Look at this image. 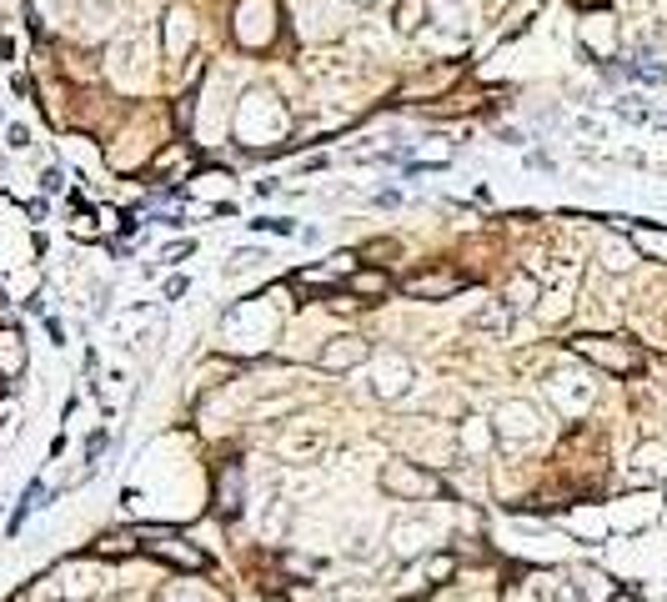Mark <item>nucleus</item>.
<instances>
[{
    "label": "nucleus",
    "mask_w": 667,
    "mask_h": 602,
    "mask_svg": "<svg viewBox=\"0 0 667 602\" xmlns=\"http://www.w3.org/2000/svg\"><path fill=\"white\" fill-rule=\"evenodd\" d=\"M382 492L392 502H427V497H442V482L427 467L392 457V462H382Z\"/></svg>",
    "instance_id": "nucleus-1"
},
{
    "label": "nucleus",
    "mask_w": 667,
    "mask_h": 602,
    "mask_svg": "<svg viewBox=\"0 0 667 602\" xmlns=\"http://www.w3.org/2000/svg\"><path fill=\"white\" fill-rule=\"evenodd\" d=\"M261 126H266V136H281L286 131V111L276 106L271 91H246V101L236 111V136L241 141H261Z\"/></svg>",
    "instance_id": "nucleus-2"
},
{
    "label": "nucleus",
    "mask_w": 667,
    "mask_h": 602,
    "mask_svg": "<svg viewBox=\"0 0 667 602\" xmlns=\"http://www.w3.org/2000/svg\"><path fill=\"white\" fill-rule=\"evenodd\" d=\"M492 432H497L507 447H527V442L542 437V412H537L532 402H522V397H507V402L492 412Z\"/></svg>",
    "instance_id": "nucleus-3"
},
{
    "label": "nucleus",
    "mask_w": 667,
    "mask_h": 602,
    "mask_svg": "<svg viewBox=\"0 0 667 602\" xmlns=\"http://www.w3.org/2000/svg\"><path fill=\"white\" fill-rule=\"evenodd\" d=\"M572 352H577L582 362L607 367V372H637V367H642V352H637L632 342H622V337H577Z\"/></svg>",
    "instance_id": "nucleus-4"
},
{
    "label": "nucleus",
    "mask_w": 667,
    "mask_h": 602,
    "mask_svg": "<svg viewBox=\"0 0 667 602\" xmlns=\"http://www.w3.org/2000/svg\"><path fill=\"white\" fill-rule=\"evenodd\" d=\"M547 397H552V407H557V412L577 417V412H587V407H592L597 387H592V377H587L582 367H557V372L547 377Z\"/></svg>",
    "instance_id": "nucleus-5"
},
{
    "label": "nucleus",
    "mask_w": 667,
    "mask_h": 602,
    "mask_svg": "<svg viewBox=\"0 0 667 602\" xmlns=\"http://www.w3.org/2000/svg\"><path fill=\"white\" fill-rule=\"evenodd\" d=\"M412 382H417V367L402 352H387L372 362V397L377 402H402L412 392Z\"/></svg>",
    "instance_id": "nucleus-6"
},
{
    "label": "nucleus",
    "mask_w": 667,
    "mask_h": 602,
    "mask_svg": "<svg viewBox=\"0 0 667 602\" xmlns=\"http://www.w3.org/2000/svg\"><path fill=\"white\" fill-rule=\"evenodd\" d=\"M432 522H422V517H402V522H392V532H387V547H392V557L397 562H417V557H427L432 552Z\"/></svg>",
    "instance_id": "nucleus-7"
},
{
    "label": "nucleus",
    "mask_w": 667,
    "mask_h": 602,
    "mask_svg": "<svg viewBox=\"0 0 667 602\" xmlns=\"http://www.w3.org/2000/svg\"><path fill=\"white\" fill-rule=\"evenodd\" d=\"M326 372H352V367H362V362H372V347L362 342V337H331L326 347H321V357H316Z\"/></svg>",
    "instance_id": "nucleus-8"
},
{
    "label": "nucleus",
    "mask_w": 667,
    "mask_h": 602,
    "mask_svg": "<svg viewBox=\"0 0 667 602\" xmlns=\"http://www.w3.org/2000/svg\"><path fill=\"white\" fill-rule=\"evenodd\" d=\"M667 477V442H642L627 457V482H657Z\"/></svg>",
    "instance_id": "nucleus-9"
},
{
    "label": "nucleus",
    "mask_w": 667,
    "mask_h": 602,
    "mask_svg": "<svg viewBox=\"0 0 667 602\" xmlns=\"http://www.w3.org/2000/svg\"><path fill=\"white\" fill-rule=\"evenodd\" d=\"M537 301H542V286H537V276H532V271H517V276L507 281V291H502V301H497V307H507V312L517 317V312H532Z\"/></svg>",
    "instance_id": "nucleus-10"
},
{
    "label": "nucleus",
    "mask_w": 667,
    "mask_h": 602,
    "mask_svg": "<svg viewBox=\"0 0 667 602\" xmlns=\"http://www.w3.org/2000/svg\"><path fill=\"white\" fill-rule=\"evenodd\" d=\"M457 286H462L457 271H417V276H407V296H427V301H442Z\"/></svg>",
    "instance_id": "nucleus-11"
},
{
    "label": "nucleus",
    "mask_w": 667,
    "mask_h": 602,
    "mask_svg": "<svg viewBox=\"0 0 667 602\" xmlns=\"http://www.w3.org/2000/svg\"><path fill=\"white\" fill-rule=\"evenodd\" d=\"M191 41H196L191 16H186V11H171V16H166V56H171V61H181V56L191 51Z\"/></svg>",
    "instance_id": "nucleus-12"
},
{
    "label": "nucleus",
    "mask_w": 667,
    "mask_h": 602,
    "mask_svg": "<svg viewBox=\"0 0 667 602\" xmlns=\"http://www.w3.org/2000/svg\"><path fill=\"white\" fill-rule=\"evenodd\" d=\"M532 592H537V602H582L577 582H567V577H557V572H537V577H532Z\"/></svg>",
    "instance_id": "nucleus-13"
},
{
    "label": "nucleus",
    "mask_w": 667,
    "mask_h": 602,
    "mask_svg": "<svg viewBox=\"0 0 667 602\" xmlns=\"http://www.w3.org/2000/svg\"><path fill=\"white\" fill-rule=\"evenodd\" d=\"M241 492H246V472L231 462V467L221 472V487H216V502H221V512H226V517H236V512H241Z\"/></svg>",
    "instance_id": "nucleus-14"
},
{
    "label": "nucleus",
    "mask_w": 667,
    "mask_h": 602,
    "mask_svg": "<svg viewBox=\"0 0 667 602\" xmlns=\"http://www.w3.org/2000/svg\"><path fill=\"white\" fill-rule=\"evenodd\" d=\"M151 552L166 557V562H176V567H206V552L191 547V542H171V537H161V542H151Z\"/></svg>",
    "instance_id": "nucleus-15"
},
{
    "label": "nucleus",
    "mask_w": 667,
    "mask_h": 602,
    "mask_svg": "<svg viewBox=\"0 0 667 602\" xmlns=\"http://www.w3.org/2000/svg\"><path fill=\"white\" fill-rule=\"evenodd\" d=\"M26 372V342L21 332H0V377H21Z\"/></svg>",
    "instance_id": "nucleus-16"
},
{
    "label": "nucleus",
    "mask_w": 667,
    "mask_h": 602,
    "mask_svg": "<svg viewBox=\"0 0 667 602\" xmlns=\"http://www.w3.org/2000/svg\"><path fill=\"white\" fill-rule=\"evenodd\" d=\"M597 261H602L607 271H632L637 251H632V241H617V236H602V246H597Z\"/></svg>",
    "instance_id": "nucleus-17"
},
{
    "label": "nucleus",
    "mask_w": 667,
    "mask_h": 602,
    "mask_svg": "<svg viewBox=\"0 0 667 602\" xmlns=\"http://www.w3.org/2000/svg\"><path fill=\"white\" fill-rule=\"evenodd\" d=\"M377 547H382V542H377V522H362V527H352V537H347L342 552H347L352 562H372Z\"/></svg>",
    "instance_id": "nucleus-18"
},
{
    "label": "nucleus",
    "mask_w": 667,
    "mask_h": 602,
    "mask_svg": "<svg viewBox=\"0 0 667 602\" xmlns=\"http://www.w3.org/2000/svg\"><path fill=\"white\" fill-rule=\"evenodd\" d=\"M432 16H437L442 31H467L472 6H467V0H432Z\"/></svg>",
    "instance_id": "nucleus-19"
},
{
    "label": "nucleus",
    "mask_w": 667,
    "mask_h": 602,
    "mask_svg": "<svg viewBox=\"0 0 667 602\" xmlns=\"http://www.w3.org/2000/svg\"><path fill=\"white\" fill-rule=\"evenodd\" d=\"M141 51H146V46H141L136 36L116 46V81H126V86H136V81H141V71H136V61H141Z\"/></svg>",
    "instance_id": "nucleus-20"
},
{
    "label": "nucleus",
    "mask_w": 667,
    "mask_h": 602,
    "mask_svg": "<svg viewBox=\"0 0 667 602\" xmlns=\"http://www.w3.org/2000/svg\"><path fill=\"white\" fill-rule=\"evenodd\" d=\"M281 452H286V457H321V452H326V432H291V437L281 442Z\"/></svg>",
    "instance_id": "nucleus-21"
},
{
    "label": "nucleus",
    "mask_w": 667,
    "mask_h": 602,
    "mask_svg": "<svg viewBox=\"0 0 667 602\" xmlns=\"http://www.w3.org/2000/svg\"><path fill=\"white\" fill-rule=\"evenodd\" d=\"M261 261H271L261 246H241V251H231V261H226V281H241L246 271H256Z\"/></svg>",
    "instance_id": "nucleus-22"
},
{
    "label": "nucleus",
    "mask_w": 667,
    "mask_h": 602,
    "mask_svg": "<svg viewBox=\"0 0 667 602\" xmlns=\"http://www.w3.org/2000/svg\"><path fill=\"white\" fill-rule=\"evenodd\" d=\"M467 327H472V332H497V337H507V332H512V312H507V307H492V312H477Z\"/></svg>",
    "instance_id": "nucleus-23"
},
{
    "label": "nucleus",
    "mask_w": 667,
    "mask_h": 602,
    "mask_svg": "<svg viewBox=\"0 0 667 602\" xmlns=\"http://www.w3.org/2000/svg\"><path fill=\"white\" fill-rule=\"evenodd\" d=\"M632 251H647V256H662L667 261V236L662 231H647V226H632Z\"/></svg>",
    "instance_id": "nucleus-24"
},
{
    "label": "nucleus",
    "mask_w": 667,
    "mask_h": 602,
    "mask_svg": "<svg viewBox=\"0 0 667 602\" xmlns=\"http://www.w3.org/2000/svg\"><path fill=\"white\" fill-rule=\"evenodd\" d=\"M492 437H497V432H487L482 422H467V427H462V447H467L472 457H482V452L492 447Z\"/></svg>",
    "instance_id": "nucleus-25"
},
{
    "label": "nucleus",
    "mask_w": 667,
    "mask_h": 602,
    "mask_svg": "<svg viewBox=\"0 0 667 602\" xmlns=\"http://www.w3.org/2000/svg\"><path fill=\"white\" fill-rule=\"evenodd\" d=\"M417 26H422V0H402V6H397V31L412 36Z\"/></svg>",
    "instance_id": "nucleus-26"
},
{
    "label": "nucleus",
    "mask_w": 667,
    "mask_h": 602,
    "mask_svg": "<svg viewBox=\"0 0 667 602\" xmlns=\"http://www.w3.org/2000/svg\"><path fill=\"white\" fill-rule=\"evenodd\" d=\"M166 602H216L206 587H196V582H176L171 592H166Z\"/></svg>",
    "instance_id": "nucleus-27"
},
{
    "label": "nucleus",
    "mask_w": 667,
    "mask_h": 602,
    "mask_svg": "<svg viewBox=\"0 0 667 602\" xmlns=\"http://www.w3.org/2000/svg\"><path fill=\"white\" fill-rule=\"evenodd\" d=\"M452 567H457V562H452L447 552H437V557H427V567H422V572H427L432 582H447V577H452Z\"/></svg>",
    "instance_id": "nucleus-28"
},
{
    "label": "nucleus",
    "mask_w": 667,
    "mask_h": 602,
    "mask_svg": "<svg viewBox=\"0 0 667 602\" xmlns=\"http://www.w3.org/2000/svg\"><path fill=\"white\" fill-rule=\"evenodd\" d=\"M256 231H276V236H296V221H291V216H266V221H256Z\"/></svg>",
    "instance_id": "nucleus-29"
},
{
    "label": "nucleus",
    "mask_w": 667,
    "mask_h": 602,
    "mask_svg": "<svg viewBox=\"0 0 667 602\" xmlns=\"http://www.w3.org/2000/svg\"><path fill=\"white\" fill-rule=\"evenodd\" d=\"M191 251H196V241H176V246H166V251H161V261H171V266H176V261H186Z\"/></svg>",
    "instance_id": "nucleus-30"
},
{
    "label": "nucleus",
    "mask_w": 667,
    "mask_h": 602,
    "mask_svg": "<svg viewBox=\"0 0 667 602\" xmlns=\"http://www.w3.org/2000/svg\"><path fill=\"white\" fill-rule=\"evenodd\" d=\"M352 286L367 291V296H377V291H387V276H352Z\"/></svg>",
    "instance_id": "nucleus-31"
},
{
    "label": "nucleus",
    "mask_w": 667,
    "mask_h": 602,
    "mask_svg": "<svg viewBox=\"0 0 667 602\" xmlns=\"http://www.w3.org/2000/svg\"><path fill=\"white\" fill-rule=\"evenodd\" d=\"M6 146H11V151H26V146H31V131H26V126H11V131H6Z\"/></svg>",
    "instance_id": "nucleus-32"
},
{
    "label": "nucleus",
    "mask_w": 667,
    "mask_h": 602,
    "mask_svg": "<svg viewBox=\"0 0 667 602\" xmlns=\"http://www.w3.org/2000/svg\"><path fill=\"white\" fill-rule=\"evenodd\" d=\"M61 186H66V181H61V171H56V166H46V171H41V191H61Z\"/></svg>",
    "instance_id": "nucleus-33"
},
{
    "label": "nucleus",
    "mask_w": 667,
    "mask_h": 602,
    "mask_svg": "<svg viewBox=\"0 0 667 602\" xmlns=\"http://www.w3.org/2000/svg\"><path fill=\"white\" fill-rule=\"evenodd\" d=\"M527 166H532V171H552V166H557V161H552V156H547V151H532V156H527Z\"/></svg>",
    "instance_id": "nucleus-34"
},
{
    "label": "nucleus",
    "mask_w": 667,
    "mask_h": 602,
    "mask_svg": "<svg viewBox=\"0 0 667 602\" xmlns=\"http://www.w3.org/2000/svg\"><path fill=\"white\" fill-rule=\"evenodd\" d=\"M186 286H191L186 276H171V281H166V301H176V296H186Z\"/></svg>",
    "instance_id": "nucleus-35"
},
{
    "label": "nucleus",
    "mask_w": 667,
    "mask_h": 602,
    "mask_svg": "<svg viewBox=\"0 0 667 602\" xmlns=\"http://www.w3.org/2000/svg\"><path fill=\"white\" fill-rule=\"evenodd\" d=\"M101 447H106V432H96V437H91V442H86V457H91V462H96V457H101Z\"/></svg>",
    "instance_id": "nucleus-36"
},
{
    "label": "nucleus",
    "mask_w": 667,
    "mask_h": 602,
    "mask_svg": "<svg viewBox=\"0 0 667 602\" xmlns=\"http://www.w3.org/2000/svg\"><path fill=\"white\" fill-rule=\"evenodd\" d=\"M607 602H637V597H622V592H612V597H607Z\"/></svg>",
    "instance_id": "nucleus-37"
},
{
    "label": "nucleus",
    "mask_w": 667,
    "mask_h": 602,
    "mask_svg": "<svg viewBox=\"0 0 667 602\" xmlns=\"http://www.w3.org/2000/svg\"><path fill=\"white\" fill-rule=\"evenodd\" d=\"M352 6H377V0H352Z\"/></svg>",
    "instance_id": "nucleus-38"
}]
</instances>
